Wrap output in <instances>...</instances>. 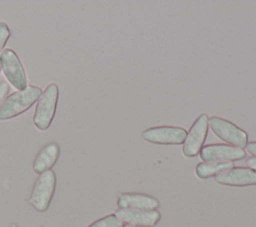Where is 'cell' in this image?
Masks as SVG:
<instances>
[{"mask_svg":"<svg viewBox=\"0 0 256 227\" xmlns=\"http://www.w3.org/2000/svg\"><path fill=\"white\" fill-rule=\"evenodd\" d=\"M246 148H247V151L252 155V157L256 158V141L248 143Z\"/></svg>","mask_w":256,"mask_h":227,"instance_id":"cell-17","label":"cell"},{"mask_svg":"<svg viewBox=\"0 0 256 227\" xmlns=\"http://www.w3.org/2000/svg\"><path fill=\"white\" fill-rule=\"evenodd\" d=\"M209 118L206 114H201L192 124L183 144V155L187 158H194L199 155L204 147L208 136Z\"/></svg>","mask_w":256,"mask_h":227,"instance_id":"cell-6","label":"cell"},{"mask_svg":"<svg viewBox=\"0 0 256 227\" xmlns=\"http://www.w3.org/2000/svg\"><path fill=\"white\" fill-rule=\"evenodd\" d=\"M187 131L180 127L159 126L149 128L142 133V138L152 144L178 146L184 144Z\"/></svg>","mask_w":256,"mask_h":227,"instance_id":"cell-7","label":"cell"},{"mask_svg":"<svg viewBox=\"0 0 256 227\" xmlns=\"http://www.w3.org/2000/svg\"><path fill=\"white\" fill-rule=\"evenodd\" d=\"M58 100L59 87L51 83L45 88L36 105L33 123L38 130L46 131L50 128L56 114Z\"/></svg>","mask_w":256,"mask_h":227,"instance_id":"cell-2","label":"cell"},{"mask_svg":"<svg viewBox=\"0 0 256 227\" xmlns=\"http://www.w3.org/2000/svg\"><path fill=\"white\" fill-rule=\"evenodd\" d=\"M209 127L219 139L228 145L240 149L246 148L248 134L234 123L219 117H211L209 119Z\"/></svg>","mask_w":256,"mask_h":227,"instance_id":"cell-5","label":"cell"},{"mask_svg":"<svg viewBox=\"0 0 256 227\" xmlns=\"http://www.w3.org/2000/svg\"><path fill=\"white\" fill-rule=\"evenodd\" d=\"M39 227H44V226H39Z\"/></svg>","mask_w":256,"mask_h":227,"instance_id":"cell-22","label":"cell"},{"mask_svg":"<svg viewBox=\"0 0 256 227\" xmlns=\"http://www.w3.org/2000/svg\"><path fill=\"white\" fill-rule=\"evenodd\" d=\"M60 146L55 143L51 142L45 145L35 157L33 162V170L36 174L41 175L49 170L57 163L60 157Z\"/></svg>","mask_w":256,"mask_h":227,"instance_id":"cell-12","label":"cell"},{"mask_svg":"<svg viewBox=\"0 0 256 227\" xmlns=\"http://www.w3.org/2000/svg\"><path fill=\"white\" fill-rule=\"evenodd\" d=\"M56 174L52 170L39 175L37 178L29 199V203L38 212H45L50 207L56 190Z\"/></svg>","mask_w":256,"mask_h":227,"instance_id":"cell-3","label":"cell"},{"mask_svg":"<svg viewBox=\"0 0 256 227\" xmlns=\"http://www.w3.org/2000/svg\"><path fill=\"white\" fill-rule=\"evenodd\" d=\"M10 37H11V31L9 26L5 22H0V53H2Z\"/></svg>","mask_w":256,"mask_h":227,"instance_id":"cell-15","label":"cell"},{"mask_svg":"<svg viewBox=\"0 0 256 227\" xmlns=\"http://www.w3.org/2000/svg\"><path fill=\"white\" fill-rule=\"evenodd\" d=\"M11 227H18V226H16V225H13V226H11Z\"/></svg>","mask_w":256,"mask_h":227,"instance_id":"cell-20","label":"cell"},{"mask_svg":"<svg viewBox=\"0 0 256 227\" xmlns=\"http://www.w3.org/2000/svg\"><path fill=\"white\" fill-rule=\"evenodd\" d=\"M123 227H135V226H133V225H128V224H126V225H124Z\"/></svg>","mask_w":256,"mask_h":227,"instance_id":"cell-19","label":"cell"},{"mask_svg":"<svg viewBox=\"0 0 256 227\" xmlns=\"http://www.w3.org/2000/svg\"><path fill=\"white\" fill-rule=\"evenodd\" d=\"M159 201L150 195L141 193H123L117 199L118 209L123 210H157Z\"/></svg>","mask_w":256,"mask_h":227,"instance_id":"cell-11","label":"cell"},{"mask_svg":"<svg viewBox=\"0 0 256 227\" xmlns=\"http://www.w3.org/2000/svg\"><path fill=\"white\" fill-rule=\"evenodd\" d=\"M115 215L128 225L135 227H155L161 220V214L158 210H123L118 209Z\"/></svg>","mask_w":256,"mask_h":227,"instance_id":"cell-10","label":"cell"},{"mask_svg":"<svg viewBox=\"0 0 256 227\" xmlns=\"http://www.w3.org/2000/svg\"><path fill=\"white\" fill-rule=\"evenodd\" d=\"M199 155L203 162H234L243 160L246 152L226 144H210L204 146Z\"/></svg>","mask_w":256,"mask_h":227,"instance_id":"cell-8","label":"cell"},{"mask_svg":"<svg viewBox=\"0 0 256 227\" xmlns=\"http://www.w3.org/2000/svg\"><path fill=\"white\" fill-rule=\"evenodd\" d=\"M1 71H2V70H1V66H0V73H1Z\"/></svg>","mask_w":256,"mask_h":227,"instance_id":"cell-21","label":"cell"},{"mask_svg":"<svg viewBox=\"0 0 256 227\" xmlns=\"http://www.w3.org/2000/svg\"><path fill=\"white\" fill-rule=\"evenodd\" d=\"M234 167L233 162H203L196 166V175L199 179H209L230 170Z\"/></svg>","mask_w":256,"mask_h":227,"instance_id":"cell-13","label":"cell"},{"mask_svg":"<svg viewBox=\"0 0 256 227\" xmlns=\"http://www.w3.org/2000/svg\"><path fill=\"white\" fill-rule=\"evenodd\" d=\"M246 163H247V165L249 166V168H251V169H253L254 171H256V158L250 157V158L247 159Z\"/></svg>","mask_w":256,"mask_h":227,"instance_id":"cell-18","label":"cell"},{"mask_svg":"<svg viewBox=\"0 0 256 227\" xmlns=\"http://www.w3.org/2000/svg\"><path fill=\"white\" fill-rule=\"evenodd\" d=\"M0 66L8 83L17 91L28 87L27 75L18 55L12 49H4L0 54Z\"/></svg>","mask_w":256,"mask_h":227,"instance_id":"cell-4","label":"cell"},{"mask_svg":"<svg viewBox=\"0 0 256 227\" xmlns=\"http://www.w3.org/2000/svg\"><path fill=\"white\" fill-rule=\"evenodd\" d=\"M216 183L229 187L256 186V171L247 167H233L215 177Z\"/></svg>","mask_w":256,"mask_h":227,"instance_id":"cell-9","label":"cell"},{"mask_svg":"<svg viewBox=\"0 0 256 227\" xmlns=\"http://www.w3.org/2000/svg\"><path fill=\"white\" fill-rule=\"evenodd\" d=\"M43 91L37 86H28L26 89L9 95L0 107V121L16 118L27 112L38 102Z\"/></svg>","mask_w":256,"mask_h":227,"instance_id":"cell-1","label":"cell"},{"mask_svg":"<svg viewBox=\"0 0 256 227\" xmlns=\"http://www.w3.org/2000/svg\"><path fill=\"white\" fill-rule=\"evenodd\" d=\"M10 92V85L9 83L2 81L0 82V107L3 104V102L8 97V94Z\"/></svg>","mask_w":256,"mask_h":227,"instance_id":"cell-16","label":"cell"},{"mask_svg":"<svg viewBox=\"0 0 256 227\" xmlns=\"http://www.w3.org/2000/svg\"><path fill=\"white\" fill-rule=\"evenodd\" d=\"M123 226H124V223L115 214H110L93 222L88 227H123Z\"/></svg>","mask_w":256,"mask_h":227,"instance_id":"cell-14","label":"cell"}]
</instances>
